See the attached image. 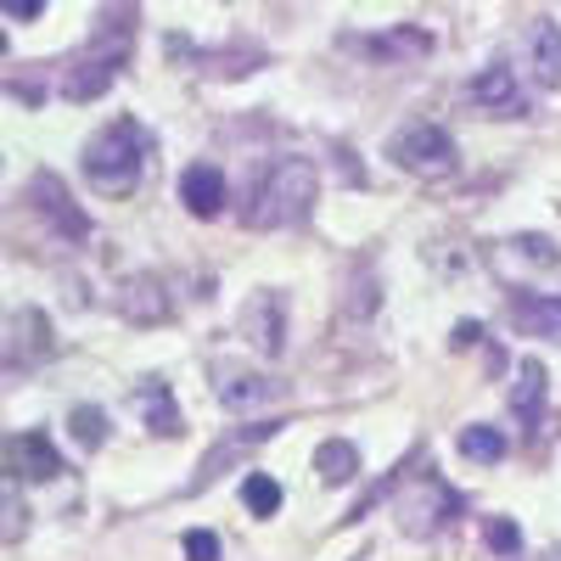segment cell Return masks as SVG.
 Instances as JSON below:
<instances>
[{
    "label": "cell",
    "mask_w": 561,
    "mask_h": 561,
    "mask_svg": "<svg viewBox=\"0 0 561 561\" xmlns=\"http://www.w3.org/2000/svg\"><path fill=\"white\" fill-rule=\"evenodd\" d=\"M129 51H135V7L129 0H107V18H102V34L96 45H84L79 57L62 62V102L84 107V102H96L102 90L129 68Z\"/></svg>",
    "instance_id": "obj_1"
},
{
    "label": "cell",
    "mask_w": 561,
    "mask_h": 561,
    "mask_svg": "<svg viewBox=\"0 0 561 561\" xmlns=\"http://www.w3.org/2000/svg\"><path fill=\"white\" fill-rule=\"evenodd\" d=\"M147 169H152V135H147V124L113 118L102 135H90V147H84V180H90V192L129 197L135 185L147 180Z\"/></svg>",
    "instance_id": "obj_2"
},
{
    "label": "cell",
    "mask_w": 561,
    "mask_h": 561,
    "mask_svg": "<svg viewBox=\"0 0 561 561\" xmlns=\"http://www.w3.org/2000/svg\"><path fill=\"white\" fill-rule=\"evenodd\" d=\"M314 192H320V174H314L309 158H275L253 180L242 219H248V230H287L314 208Z\"/></svg>",
    "instance_id": "obj_3"
},
{
    "label": "cell",
    "mask_w": 561,
    "mask_h": 561,
    "mask_svg": "<svg viewBox=\"0 0 561 561\" xmlns=\"http://www.w3.org/2000/svg\"><path fill=\"white\" fill-rule=\"evenodd\" d=\"M455 511H460V494L438 478V472H415L399 494V528L410 539H433L455 523Z\"/></svg>",
    "instance_id": "obj_4"
},
{
    "label": "cell",
    "mask_w": 561,
    "mask_h": 561,
    "mask_svg": "<svg viewBox=\"0 0 561 561\" xmlns=\"http://www.w3.org/2000/svg\"><path fill=\"white\" fill-rule=\"evenodd\" d=\"M388 158L415 174V180H449L460 169V152H455V140L438 129V124H410L388 140Z\"/></svg>",
    "instance_id": "obj_5"
},
{
    "label": "cell",
    "mask_w": 561,
    "mask_h": 561,
    "mask_svg": "<svg viewBox=\"0 0 561 561\" xmlns=\"http://www.w3.org/2000/svg\"><path fill=\"white\" fill-rule=\"evenodd\" d=\"M489 270L511 293H528L545 275H561V248L545 242V237H505V242L489 248Z\"/></svg>",
    "instance_id": "obj_6"
},
{
    "label": "cell",
    "mask_w": 561,
    "mask_h": 561,
    "mask_svg": "<svg viewBox=\"0 0 561 561\" xmlns=\"http://www.w3.org/2000/svg\"><path fill=\"white\" fill-rule=\"evenodd\" d=\"M62 472V455L51 449V438L45 433H18L12 444H7V478H28V483H51Z\"/></svg>",
    "instance_id": "obj_7"
},
{
    "label": "cell",
    "mask_w": 561,
    "mask_h": 561,
    "mask_svg": "<svg viewBox=\"0 0 561 561\" xmlns=\"http://www.w3.org/2000/svg\"><path fill=\"white\" fill-rule=\"evenodd\" d=\"M28 197H34V208L51 219L68 242H84V237H90V219L68 203V192H62V180H57V174H45V169H39V174L28 180Z\"/></svg>",
    "instance_id": "obj_8"
},
{
    "label": "cell",
    "mask_w": 561,
    "mask_h": 561,
    "mask_svg": "<svg viewBox=\"0 0 561 561\" xmlns=\"http://www.w3.org/2000/svg\"><path fill=\"white\" fill-rule=\"evenodd\" d=\"M472 102L494 118H523L528 102H523V90H517V73H511L505 62H489L478 79H472Z\"/></svg>",
    "instance_id": "obj_9"
},
{
    "label": "cell",
    "mask_w": 561,
    "mask_h": 561,
    "mask_svg": "<svg viewBox=\"0 0 561 561\" xmlns=\"http://www.w3.org/2000/svg\"><path fill=\"white\" fill-rule=\"evenodd\" d=\"M275 399H280V382L259 377V370H219V404L230 415H253V410H264Z\"/></svg>",
    "instance_id": "obj_10"
},
{
    "label": "cell",
    "mask_w": 561,
    "mask_h": 561,
    "mask_svg": "<svg viewBox=\"0 0 561 561\" xmlns=\"http://www.w3.org/2000/svg\"><path fill=\"white\" fill-rule=\"evenodd\" d=\"M280 433V421H253V427H237L230 438H219L208 455H203V472H197V489H208L214 478H219V466H237L248 449H259L264 438H275Z\"/></svg>",
    "instance_id": "obj_11"
},
{
    "label": "cell",
    "mask_w": 561,
    "mask_h": 561,
    "mask_svg": "<svg viewBox=\"0 0 561 561\" xmlns=\"http://www.w3.org/2000/svg\"><path fill=\"white\" fill-rule=\"evenodd\" d=\"M129 410H135L140 421H147V427H152L158 438H174V433H180V404H174L169 382H158V377L135 382V393H129Z\"/></svg>",
    "instance_id": "obj_12"
},
{
    "label": "cell",
    "mask_w": 561,
    "mask_h": 561,
    "mask_svg": "<svg viewBox=\"0 0 561 561\" xmlns=\"http://www.w3.org/2000/svg\"><path fill=\"white\" fill-rule=\"evenodd\" d=\"M7 332H12L7 337V365L12 370L28 365V359H39V354H51V320H45L39 309H18Z\"/></svg>",
    "instance_id": "obj_13"
},
{
    "label": "cell",
    "mask_w": 561,
    "mask_h": 561,
    "mask_svg": "<svg viewBox=\"0 0 561 561\" xmlns=\"http://www.w3.org/2000/svg\"><path fill=\"white\" fill-rule=\"evenodd\" d=\"M511 325H517L523 337H561V298L556 293H517L511 298Z\"/></svg>",
    "instance_id": "obj_14"
},
{
    "label": "cell",
    "mask_w": 561,
    "mask_h": 561,
    "mask_svg": "<svg viewBox=\"0 0 561 561\" xmlns=\"http://www.w3.org/2000/svg\"><path fill=\"white\" fill-rule=\"evenodd\" d=\"M523 51H528V62H534V79H539V90H561V28L556 23H528V34H523Z\"/></svg>",
    "instance_id": "obj_15"
},
{
    "label": "cell",
    "mask_w": 561,
    "mask_h": 561,
    "mask_svg": "<svg viewBox=\"0 0 561 561\" xmlns=\"http://www.w3.org/2000/svg\"><path fill=\"white\" fill-rule=\"evenodd\" d=\"M242 332L253 337V348H264L270 359L287 348V320H280V298L275 293H259L253 304H248V314H242Z\"/></svg>",
    "instance_id": "obj_16"
},
{
    "label": "cell",
    "mask_w": 561,
    "mask_h": 561,
    "mask_svg": "<svg viewBox=\"0 0 561 561\" xmlns=\"http://www.w3.org/2000/svg\"><path fill=\"white\" fill-rule=\"evenodd\" d=\"M180 203L192 208L197 219H214L225 208V174L214 163H192V169L180 174Z\"/></svg>",
    "instance_id": "obj_17"
},
{
    "label": "cell",
    "mask_w": 561,
    "mask_h": 561,
    "mask_svg": "<svg viewBox=\"0 0 561 561\" xmlns=\"http://www.w3.org/2000/svg\"><path fill=\"white\" fill-rule=\"evenodd\" d=\"M118 309H124V320H135V325L169 320V293H163V280H158V275H135L129 287L118 293Z\"/></svg>",
    "instance_id": "obj_18"
},
{
    "label": "cell",
    "mask_w": 561,
    "mask_h": 561,
    "mask_svg": "<svg viewBox=\"0 0 561 561\" xmlns=\"http://www.w3.org/2000/svg\"><path fill=\"white\" fill-rule=\"evenodd\" d=\"M545 393H550V377H545V365L539 359H523L517 365V382H511V410H517L528 427H539V415H545Z\"/></svg>",
    "instance_id": "obj_19"
},
{
    "label": "cell",
    "mask_w": 561,
    "mask_h": 561,
    "mask_svg": "<svg viewBox=\"0 0 561 561\" xmlns=\"http://www.w3.org/2000/svg\"><path fill=\"white\" fill-rule=\"evenodd\" d=\"M354 51H365V57H427L433 51V39L421 34V28H393V34H382V39H348Z\"/></svg>",
    "instance_id": "obj_20"
},
{
    "label": "cell",
    "mask_w": 561,
    "mask_h": 561,
    "mask_svg": "<svg viewBox=\"0 0 561 561\" xmlns=\"http://www.w3.org/2000/svg\"><path fill=\"white\" fill-rule=\"evenodd\" d=\"M314 472H320L325 483H332V489H337V483H348V478L359 472V449H354L348 438H325V444L314 449Z\"/></svg>",
    "instance_id": "obj_21"
},
{
    "label": "cell",
    "mask_w": 561,
    "mask_h": 561,
    "mask_svg": "<svg viewBox=\"0 0 561 561\" xmlns=\"http://www.w3.org/2000/svg\"><path fill=\"white\" fill-rule=\"evenodd\" d=\"M460 455L466 460H478V466H494V460H505V433L500 427H460Z\"/></svg>",
    "instance_id": "obj_22"
},
{
    "label": "cell",
    "mask_w": 561,
    "mask_h": 561,
    "mask_svg": "<svg viewBox=\"0 0 561 561\" xmlns=\"http://www.w3.org/2000/svg\"><path fill=\"white\" fill-rule=\"evenodd\" d=\"M68 433H73L79 449H102V444H107V415H102L96 404H79V410L68 415Z\"/></svg>",
    "instance_id": "obj_23"
},
{
    "label": "cell",
    "mask_w": 561,
    "mask_h": 561,
    "mask_svg": "<svg viewBox=\"0 0 561 561\" xmlns=\"http://www.w3.org/2000/svg\"><path fill=\"white\" fill-rule=\"evenodd\" d=\"M242 505L253 511V517H275V511H280V483L264 478V472H253V478L242 483Z\"/></svg>",
    "instance_id": "obj_24"
},
{
    "label": "cell",
    "mask_w": 561,
    "mask_h": 561,
    "mask_svg": "<svg viewBox=\"0 0 561 561\" xmlns=\"http://www.w3.org/2000/svg\"><path fill=\"white\" fill-rule=\"evenodd\" d=\"M483 539H489V550H500V556H511V550L523 545V534H517V523H511V517H489Z\"/></svg>",
    "instance_id": "obj_25"
},
{
    "label": "cell",
    "mask_w": 561,
    "mask_h": 561,
    "mask_svg": "<svg viewBox=\"0 0 561 561\" xmlns=\"http://www.w3.org/2000/svg\"><path fill=\"white\" fill-rule=\"evenodd\" d=\"M185 561H219V539L208 528H192L185 534Z\"/></svg>",
    "instance_id": "obj_26"
},
{
    "label": "cell",
    "mask_w": 561,
    "mask_h": 561,
    "mask_svg": "<svg viewBox=\"0 0 561 561\" xmlns=\"http://www.w3.org/2000/svg\"><path fill=\"white\" fill-rule=\"evenodd\" d=\"M0 7H7V18L28 23V18H39V12H45V0H0Z\"/></svg>",
    "instance_id": "obj_27"
},
{
    "label": "cell",
    "mask_w": 561,
    "mask_h": 561,
    "mask_svg": "<svg viewBox=\"0 0 561 561\" xmlns=\"http://www.w3.org/2000/svg\"><path fill=\"white\" fill-rule=\"evenodd\" d=\"M478 337H483V325H478V320H460V325H455V337H449V343H455V348H472Z\"/></svg>",
    "instance_id": "obj_28"
}]
</instances>
